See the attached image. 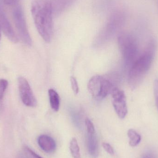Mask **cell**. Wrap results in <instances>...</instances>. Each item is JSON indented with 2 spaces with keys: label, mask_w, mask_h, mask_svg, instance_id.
<instances>
[{
  "label": "cell",
  "mask_w": 158,
  "mask_h": 158,
  "mask_svg": "<svg viewBox=\"0 0 158 158\" xmlns=\"http://www.w3.org/2000/svg\"><path fill=\"white\" fill-rule=\"evenodd\" d=\"M112 103L115 112L121 119L125 118L128 113L126 96L123 90L115 87L111 93Z\"/></svg>",
  "instance_id": "cell-7"
},
{
  "label": "cell",
  "mask_w": 158,
  "mask_h": 158,
  "mask_svg": "<svg viewBox=\"0 0 158 158\" xmlns=\"http://www.w3.org/2000/svg\"><path fill=\"white\" fill-rule=\"evenodd\" d=\"M0 28L4 34L10 41L14 43L18 41L17 36L16 35L12 25L8 20L2 6L0 3Z\"/></svg>",
  "instance_id": "cell-8"
},
{
  "label": "cell",
  "mask_w": 158,
  "mask_h": 158,
  "mask_svg": "<svg viewBox=\"0 0 158 158\" xmlns=\"http://www.w3.org/2000/svg\"><path fill=\"white\" fill-rule=\"evenodd\" d=\"M49 99L51 107L55 111H58L60 108V97L58 93L53 89H49L48 91Z\"/></svg>",
  "instance_id": "cell-11"
},
{
  "label": "cell",
  "mask_w": 158,
  "mask_h": 158,
  "mask_svg": "<svg viewBox=\"0 0 158 158\" xmlns=\"http://www.w3.org/2000/svg\"><path fill=\"white\" fill-rule=\"evenodd\" d=\"M115 87L110 80L99 75L92 77L87 84L89 93L97 100H102L111 94Z\"/></svg>",
  "instance_id": "cell-4"
},
{
  "label": "cell",
  "mask_w": 158,
  "mask_h": 158,
  "mask_svg": "<svg viewBox=\"0 0 158 158\" xmlns=\"http://www.w3.org/2000/svg\"><path fill=\"white\" fill-rule=\"evenodd\" d=\"M69 149L73 158H81L80 147L76 138H73L70 141Z\"/></svg>",
  "instance_id": "cell-13"
},
{
  "label": "cell",
  "mask_w": 158,
  "mask_h": 158,
  "mask_svg": "<svg viewBox=\"0 0 158 158\" xmlns=\"http://www.w3.org/2000/svg\"><path fill=\"white\" fill-rule=\"evenodd\" d=\"M70 82H71V87L74 94H77L79 93V89L77 79L74 77H71L70 78Z\"/></svg>",
  "instance_id": "cell-17"
},
{
  "label": "cell",
  "mask_w": 158,
  "mask_h": 158,
  "mask_svg": "<svg viewBox=\"0 0 158 158\" xmlns=\"http://www.w3.org/2000/svg\"><path fill=\"white\" fill-rule=\"evenodd\" d=\"M129 138V144L131 147L137 146L142 140L141 135L134 129H130L127 133Z\"/></svg>",
  "instance_id": "cell-12"
},
{
  "label": "cell",
  "mask_w": 158,
  "mask_h": 158,
  "mask_svg": "<svg viewBox=\"0 0 158 158\" xmlns=\"http://www.w3.org/2000/svg\"><path fill=\"white\" fill-rule=\"evenodd\" d=\"M19 0H4L5 3L6 5L14 6L19 3Z\"/></svg>",
  "instance_id": "cell-21"
},
{
  "label": "cell",
  "mask_w": 158,
  "mask_h": 158,
  "mask_svg": "<svg viewBox=\"0 0 158 158\" xmlns=\"http://www.w3.org/2000/svg\"><path fill=\"white\" fill-rule=\"evenodd\" d=\"M102 146H103L104 149L110 155H114V149H113V148H112V147L111 146V145L110 144L106 143H103Z\"/></svg>",
  "instance_id": "cell-19"
},
{
  "label": "cell",
  "mask_w": 158,
  "mask_h": 158,
  "mask_svg": "<svg viewBox=\"0 0 158 158\" xmlns=\"http://www.w3.org/2000/svg\"><path fill=\"white\" fill-rule=\"evenodd\" d=\"M24 152L27 158H42L27 147L24 148Z\"/></svg>",
  "instance_id": "cell-15"
},
{
  "label": "cell",
  "mask_w": 158,
  "mask_h": 158,
  "mask_svg": "<svg viewBox=\"0 0 158 158\" xmlns=\"http://www.w3.org/2000/svg\"><path fill=\"white\" fill-rule=\"evenodd\" d=\"M141 158H158L152 152H148L144 153Z\"/></svg>",
  "instance_id": "cell-20"
},
{
  "label": "cell",
  "mask_w": 158,
  "mask_h": 158,
  "mask_svg": "<svg viewBox=\"0 0 158 158\" xmlns=\"http://www.w3.org/2000/svg\"><path fill=\"white\" fill-rule=\"evenodd\" d=\"M38 143L41 148L46 153H52L56 149L55 141L48 135H43L39 136Z\"/></svg>",
  "instance_id": "cell-9"
},
{
  "label": "cell",
  "mask_w": 158,
  "mask_h": 158,
  "mask_svg": "<svg viewBox=\"0 0 158 158\" xmlns=\"http://www.w3.org/2000/svg\"><path fill=\"white\" fill-rule=\"evenodd\" d=\"M1 28H0V40H1Z\"/></svg>",
  "instance_id": "cell-23"
},
{
  "label": "cell",
  "mask_w": 158,
  "mask_h": 158,
  "mask_svg": "<svg viewBox=\"0 0 158 158\" xmlns=\"http://www.w3.org/2000/svg\"><path fill=\"white\" fill-rule=\"evenodd\" d=\"M154 92L156 106L158 110V80H155L154 83Z\"/></svg>",
  "instance_id": "cell-18"
},
{
  "label": "cell",
  "mask_w": 158,
  "mask_h": 158,
  "mask_svg": "<svg viewBox=\"0 0 158 158\" xmlns=\"http://www.w3.org/2000/svg\"><path fill=\"white\" fill-rule=\"evenodd\" d=\"M31 12L39 34L46 42L50 43L53 35V5L52 0H33Z\"/></svg>",
  "instance_id": "cell-1"
},
{
  "label": "cell",
  "mask_w": 158,
  "mask_h": 158,
  "mask_svg": "<svg viewBox=\"0 0 158 158\" xmlns=\"http://www.w3.org/2000/svg\"><path fill=\"white\" fill-rule=\"evenodd\" d=\"M19 96L23 104L27 106L35 107L37 100L27 79L22 77L18 78Z\"/></svg>",
  "instance_id": "cell-6"
},
{
  "label": "cell",
  "mask_w": 158,
  "mask_h": 158,
  "mask_svg": "<svg viewBox=\"0 0 158 158\" xmlns=\"http://www.w3.org/2000/svg\"><path fill=\"white\" fill-rule=\"evenodd\" d=\"M156 48L155 41H150L144 52L129 68L128 82L132 90L140 85L150 69L155 57Z\"/></svg>",
  "instance_id": "cell-2"
},
{
  "label": "cell",
  "mask_w": 158,
  "mask_h": 158,
  "mask_svg": "<svg viewBox=\"0 0 158 158\" xmlns=\"http://www.w3.org/2000/svg\"><path fill=\"white\" fill-rule=\"evenodd\" d=\"M17 158H25L23 156H21V155H19V156H18L17 157Z\"/></svg>",
  "instance_id": "cell-22"
},
{
  "label": "cell",
  "mask_w": 158,
  "mask_h": 158,
  "mask_svg": "<svg viewBox=\"0 0 158 158\" xmlns=\"http://www.w3.org/2000/svg\"><path fill=\"white\" fill-rule=\"evenodd\" d=\"M8 85V81L4 79H0V108L2 105L5 93Z\"/></svg>",
  "instance_id": "cell-14"
},
{
  "label": "cell",
  "mask_w": 158,
  "mask_h": 158,
  "mask_svg": "<svg viewBox=\"0 0 158 158\" xmlns=\"http://www.w3.org/2000/svg\"><path fill=\"white\" fill-rule=\"evenodd\" d=\"M87 146L90 155L94 157H96L98 155V143L95 134H87Z\"/></svg>",
  "instance_id": "cell-10"
},
{
  "label": "cell",
  "mask_w": 158,
  "mask_h": 158,
  "mask_svg": "<svg viewBox=\"0 0 158 158\" xmlns=\"http://www.w3.org/2000/svg\"><path fill=\"white\" fill-rule=\"evenodd\" d=\"M14 6L13 9V19L19 38L26 45L31 46L32 40L28 29L22 7L19 3Z\"/></svg>",
  "instance_id": "cell-5"
},
{
  "label": "cell",
  "mask_w": 158,
  "mask_h": 158,
  "mask_svg": "<svg viewBox=\"0 0 158 158\" xmlns=\"http://www.w3.org/2000/svg\"><path fill=\"white\" fill-rule=\"evenodd\" d=\"M118 44L125 66L129 69L139 56V47L135 38L129 33L121 34Z\"/></svg>",
  "instance_id": "cell-3"
},
{
  "label": "cell",
  "mask_w": 158,
  "mask_h": 158,
  "mask_svg": "<svg viewBox=\"0 0 158 158\" xmlns=\"http://www.w3.org/2000/svg\"><path fill=\"white\" fill-rule=\"evenodd\" d=\"M85 124L87 130V134H94L95 133L94 126L92 122L87 118L85 120Z\"/></svg>",
  "instance_id": "cell-16"
}]
</instances>
